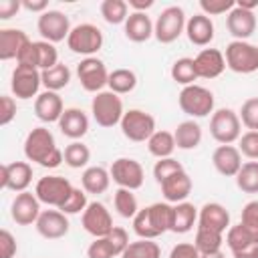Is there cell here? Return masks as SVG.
<instances>
[{
	"label": "cell",
	"instance_id": "18",
	"mask_svg": "<svg viewBox=\"0 0 258 258\" xmlns=\"http://www.w3.org/2000/svg\"><path fill=\"white\" fill-rule=\"evenodd\" d=\"M36 232L46 238V240H58V238H64L69 234V218L67 214H62L60 210H42L36 224H34Z\"/></svg>",
	"mask_w": 258,
	"mask_h": 258
},
{
	"label": "cell",
	"instance_id": "12",
	"mask_svg": "<svg viewBox=\"0 0 258 258\" xmlns=\"http://www.w3.org/2000/svg\"><path fill=\"white\" fill-rule=\"evenodd\" d=\"M111 179L119 185V187H125V189H139L143 185V179H145V171H143V165L133 159V157H119L111 163Z\"/></svg>",
	"mask_w": 258,
	"mask_h": 258
},
{
	"label": "cell",
	"instance_id": "9",
	"mask_svg": "<svg viewBox=\"0 0 258 258\" xmlns=\"http://www.w3.org/2000/svg\"><path fill=\"white\" fill-rule=\"evenodd\" d=\"M73 189H75L73 183L62 175H44L34 185V194L40 200V204L52 206L56 210L69 200Z\"/></svg>",
	"mask_w": 258,
	"mask_h": 258
},
{
	"label": "cell",
	"instance_id": "2",
	"mask_svg": "<svg viewBox=\"0 0 258 258\" xmlns=\"http://www.w3.org/2000/svg\"><path fill=\"white\" fill-rule=\"evenodd\" d=\"M171 212H173V206L167 202H155V204L139 210L133 218V232L139 238L155 240L157 236L169 232Z\"/></svg>",
	"mask_w": 258,
	"mask_h": 258
},
{
	"label": "cell",
	"instance_id": "33",
	"mask_svg": "<svg viewBox=\"0 0 258 258\" xmlns=\"http://www.w3.org/2000/svg\"><path fill=\"white\" fill-rule=\"evenodd\" d=\"M258 242V232L250 230L248 226H244L242 222L236 224V226H230L228 228V234H226V244L230 248V252H238L250 244H256Z\"/></svg>",
	"mask_w": 258,
	"mask_h": 258
},
{
	"label": "cell",
	"instance_id": "21",
	"mask_svg": "<svg viewBox=\"0 0 258 258\" xmlns=\"http://www.w3.org/2000/svg\"><path fill=\"white\" fill-rule=\"evenodd\" d=\"M58 129L64 137H69L73 141H79L89 131V117L79 107H67L62 117L58 119Z\"/></svg>",
	"mask_w": 258,
	"mask_h": 258
},
{
	"label": "cell",
	"instance_id": "16",
	"mask_svg": "<svg viewBox=\"0 0 258 258\" xmlns=\"http://www.w3.org/2000/svg\"><path fill=\"white\" fill-rule=\"evenodd\" d=\"M40 200L32 191H20L10 204V216L18 226H32L40 216Z\"/></svg>",
	"mask_w": 258,
	"mask_h": 258
},
{
	"label": "cell",
	"instance_id": "24",
	"mask_svg": "<svg viewBox=\"0 0 258 258\" xmlns=\"http://www.w3.org/2000/svg\"><path fill=\"white\" fill-rule=\"evenodd\" d=\"M191 185H194V183H191V177L187 175L185 169L173 173L171 177H167L165 181L159 183L161 194H163V198H165L167 204H179V202H185L187 196L191 194Z\"/></svg>",
	"mask_w": 258,
	"mask_h": 258
},
{
	"label": "cell",
	"instance_id": "37",
	"mask_svg": "<svg viewBox=\"0 0 258 258\" xmlns=\"http://www.w3.org/2000/svg\"><path fill=\"white\" fill-rule=\"evenodd\" d=\"M169 75H171V79H173L175 83H179V85H183V87L196 85V81H198V71H196L194 58H189V56L177 58V60L171 64Z\"/></svg>",
	"mask_w": 258,
	"mask_h": 258
},
{
	"label": "cell",
	"instance_id": "30",
	"mask_svg": "<svg viewBox=\"0 0 258 258\" xmlns=\"http://www.w3.org/2000/svg\"><path fill=\"white\" fill-rule=\"evenodd\" d=\"M198 220V208L189 202H179L173 206V212H171V228L169 232H175V234H187L194 224Z\"/></svg>",
	"mask_w": 258,
	"mask_h": 258
},
{
	"label": "cell",
	"instance_id": "51",
	"mask_svg": "<svg viewBox=\"0 0 258 258\" xmlns=\"http://www.w3.org/2000/svg\"><path fill=\"white\" fill-rule=\"evenodd\" d=\"M18 252L16 238L8 230H0V258H14Z\"/></svg>",
	"mask_w": 258,
	"mask_h": 258
},
{
	"label": "cell",
	"instance_id": "20",
	"mask_svg": "<svg viewBox=\"0 0 258 258\" xmlns=\"http://www.w3.org/2000/svg\"><path fill=\"white\" fill-rule=\"evenodd\" d=\"M196 71H198V79H216L224 73L226 69V58L224 52L218 48H202L196 58Z\"/></svg>",
	"mask_w": 258,
	"mask_h": 258
},
{
	"label": "cell",
	"instance_id": "8",
	"mask_svg": "<svg viewBox=\"0 0 258 258\" xmlns=\"http://www.w3.org/2000/svg\"><path fill=\"white\" fill-rule=\"evenodd\" d=\"M67 46L75 54H85V58L93 56L103 46V32L99 26H95L91 22L77 24V26H73V30L67 38Z\"/></svg>",
	"mask_w": 258,
	"mask_h": 258
},
{
	"label": "cell",
	"instance_id": "34",
	"mask_svg": "<svg viewBox=\"0 0 258 258\" xmlns=\"http://www.w3.org/2000/svg\"><path fill=\"white\" fill-rule=\"evenodd\" d=\"M224 244V234L210 230V228H202L198 226L196 230V238H194V246L198 248L200 254H212V252H220Z\"/></svg>",
	"mask_w": 258,
	"mask_h": 258
},
{
	"label": "cell",
	"instance_id": "4",
	"mask_svg": "<svg viewBox=\"0 0 258 258\" xmlns=\"http://www.w3.org/2000/svg\"><path fill=\"white\" fill-rule=\"evenodd\" d=\"M210 135L220 145H232L242 135V121L234 109H218L210 117Z\"/></svg>",
	"mask_w": 258,
	"mask_h": 258
},
{
	"label": "cell",
	"instance_id": "48",
	"mask_svg": "<svg viewBox=\"0 0 258 258\" xmlns=\"http://www.w3.org/2000/svg\"><path fill=\"white\" fill-rule=\"evenodd\" d=\"M238 149L252 161H258V131H246L238 139Z\"/></svg>",
	"mask_w": 258,
	"mask_h": 258
},
{
	"label": "cell",
	"instance_id": "47",
	"mask_svg": "<svg viewBox=\"0 0 258 258\" xmlns=\"http://www.w3.org/2000/svg\"><path fill=\"white\" fill-rule=\"evenodd\" d=\"M115 256H117V252L107 236L95 238L87 248V258H115Z\"/></svg>",
	"mask_w": 258,
	"mask_h": 258
},
{
	"label": "cell",
	"instance_id": "50",
	"mask_svg": "<svg viewBox=\"0 0 258 258\" xmlns=\"http://www.w3.org/2000/svg\"><path fill=\"white\" fill-rule=\"evenodd\" d=\"M107 238L111 240V244H113L117 256H121V254L125 252V248L129 246V234H127V230L121 228V226H115V228L107 234Z\"/></svg>",
	"mask_w": 258,
	"mask_h": 258
},
{
	"label": "cell",
	"instance_id": "54",
	"mask_svg": "<svg viewBox=\"0 0 258 258\" xmlns=\"http://www.w3.org/2000/svg\"><path fill=\"white\" fill-rule=\"evenodd\" d=\"M167 258H200V252L194 246V242H179L171 248Z\"/></svg>",
	"mask_w": 258,
	"mask_h": 258
},
{
	"label": "cell",
	"instance_id": "42",
	"mask_svg": "<svg viewBox=\"0 0 258 258\" xmlns=\"http://www.w3.org/2000/svg\"><path fill=\"white\" fill-rule=\"evenodd\" d=\"M236 185L244 194H258V161L242 163L240 171L236 173Z\"/></svg>",
	"mask_w": 258,
	"mask_h": 258
},
{
	"label": "cell",
	"instance_id": "58",
	"mask_svg": "<svg viewBox=\"0 0 258 258\" xmlns=\"http://www.w3.org/2000/svg\"><path fill=\"white\" fill-rule=\"evenodd\" d=\"M127 6L133 8V12H145L153 6V0H129Z\"/></svg>",
	"mask_w": 258,
	"mask_h": 258
},
{
	"label": "cell",
	"instance_id": "28",
	"mask_svg": "<svg viewBox=\"0 0 258 258\" xmlns=\"http://www.w3.org/2000/svg\"><path fill=\"white\" fill-rule=\"evenodd\" d=\"M153 20L147 16V12H131L123 24L125 36L131 42H145L153 36Z\"/></svg>",
	"mask_w": 258,
	"mask_h": 258
},
{
	"label": "cell",
	"instance_id": "57",
	"mask_svg": "<svg viewBox=\"0 0 258 258\" xmlns=\"http://www.w3.org/2000/svg\"><path fill=\"white\" fill-rule=\"evenodd\" d=\"M234 258H258V242L256 244H250L238 252H232Z\"/></svg>",
	"mask_w": 258,
	"mask_h": 258
},
{
	"label": "cell",
	"instance_id": "49",
	"mask_svg": "<svg viewBox=\"0 0 258 258\" xmlns=\"http://www.w3.org/2000/svg\"><path fill=\"white\" fill-rule=\"evenodd\" d=\"M234 6H236V0H200L202 14H206V16L228 14Z\"/></svg>",
	"mask_w": 258,
	"mask_h": 258
},
{
	"label": "cell",
	"instance_id": "41",
	"mask_svg": "<svg viewBox=\"0 0 258 258\" xmlns=\"http://www.w3.org/2000/svg\"><path fill=\"white\" fill-rule=\"evenodd\" d=\"M64 163L73 169H81V167H87V163L91 161V149L83 143V141H71L64 151Z\"/></svg>",
	"mask_w": 258,
	"mask_h": 258
},
{
	"label": "cell",
	"instance_id": "25",
	"mask_svg": "<svg viewBox=\"0 0 258 258\" xmlns=\"http://www.w3.org/2000/svg\"><path fill=\"white\" fill-rule=\"evenodd\" d=\"M198 226L224 234L230 228V212L218 202H208L198 212Z\"/></svg>",
	"mask_w": 258,
	"mask_h": 258
},
{
	"label": "cell",
	"instance_id": "15",
	"mask_svg": "<svg viewBox=\"0 0 258 258\" xmlns=\"http://www.w3.org/2000/svg\"><path fill=\"white\" fill-rule=\"evenodd\" d=\"M81 224H83L85 232H89L93 238H103L115 228L111 212L101 202H89L87 210L81 216Z\"/></svg>",
	"mask_w": 258,
	"mask_h": 258
},
{
	"label": "cell",
	"instance_id": "39",
	"mask_svg": "<svg viewBox=\"0 0 258 258\" xmlns=\"http://www.w3.org/2000/svg\"><path fill=\"white\" fill-rule=\"evenodd\" d=\"M121 258H161V248L153 240L139 238L135 242H129Z\"/></svg>",
	"mask_w": 258,
	"mask_h": 258
},
{
	"label": "cell",
	"instance_id": "56",
	"mask_svg": "<svg viewBox=\"0 0 258 258\" xmlns=\"http://www.w3.org/2000/svg\"><path fill=\"white\" fill-rule=\"evenodd\" d=\"M22 8H26L28 12L44 14L48 10V2L46 0H22Z\"/></svg>",
	"mask_w": 258,
	"mask_h": 258
},
{
	"label": "cell",
	"instance_id": "35",
	"mask_svg": "<svg viewBox=\"0 0 258 258\" xmlns=\"http://www.w3.org/2000/svg\"><path fill=\"white\" fill-rule=\"evenodd\" d=\"M42 75V87L46 91H54L58 93L60 89H64L69 83H71V69L62 62L54 64L52 69H46V71H40Z\"/></svg>",
	"mask_w": 258,
	"mask_h": 258
},
{
	"label": "cell",
	"instance_id": "11",
	"mask_svg": "<svg viewBox=\"0 0 258 258\" xmlns=\"http://www.w3.org/2000/svg\"><path fill=\"white\" fill-rule=\"evenodd\" d=\"M77 79L87 93H101L109 85V73L101 58L87 56L77 64Z\"/></svg>",
	"mask_w": 258,
	"mask_h": 258
},
{
	"label": "cell",
	"instance_id": "23",
	"mask_svg": "<svg viewBox=\"0 0 258 258\" xmlns=\"http://www.w3.org/2000/svg\"><path fill=\"white\" fill-rule=\"evenodd\" d=\"M64 113V105L58 93L54 91H42L34 99V115L42 123H58V119Z\"/></svg>",
	"mask_w": 258,
	"mask_h": 258
},
{
	"label": "cell",
	"instance_id": "17",
	"mask_svg": "<svg viewBox=\"0 0 258 258\" xmlns=\"http://www.w3.org/2000/svg\"><path fill=\"white\" fill-rule=\"evenodd\" d=\"M30 181H32V165L28 161L4 163L0 169V183L4 189L20 194V191H26Z\"/></svg>",
	"mask_w": 258,
	"mask_h": 258
},
{
	"label": "cell",
	"instance_id": "46",
	"mask_svg": "<svg viewBox=\"0 0 258 258\" xmlns=\"http://www.w3.org/2000/svg\"><path fill=\"white\" fill-rule=\"evenodd\" d=\"M181 169H183V165H181L177 159H173V157H163V159H157V161H155V165H153V177H155L157 183H161V181H165L167 177H171L173 173H177V171H181Z\"/></svg>",
	"mask_w": 258,
	"mask_h": 258
},
{
	"label": "cell",
	"instance_id": "13",
	"mask_svg": "<svg viewBox=\"0 0 258 258\" xmlns=\"http://www.w3.org/2000/svg\"><path fill=\"white\" fill-rule=\"evenodd\" d=\"M36 28H38V34L42 36V40L46 42H60V40H67L69 34H71V20L64 12L60 10H46L44 14L38 16V22H36Z\"/></svg>",
	"mask_w": 258,
	"mask_h": 258
},
{
	"label": "cell",
	"instance_id": "52",
	"mask_svg": "<svg viewBox=\"0 0 258 258\" xmlns=\"http://www.w3.org/2000/svg\"><path fill=\"white\" fill-rule=\"evenodd\" d=\"M14 117H16V101H14V97L2 95L0 97V125L12 123Z\"/></svg>",
	"mask_w": 258,
	"mask_h": 258
},
{
	"label": "cell",
	"instance_id": "22",
	"mask_svg": "<svg viewBox=\"0 0 258 258\" xmlns=\"http://www.w3.org/2000/svg\"><path fill=\"white\" fill-rule=\"evenodd\" d=\"M212 163L220 175L236 177V173L242 167V153L234 145H218L212 153Z\"/></svg>",
	"mask_w": 258,
	"mask_h": 258
},
{
	"label": "cell",
	"instance_id": "19",
	"mask_svg": "<svg viewBox=\"0 0 258 258\" xmlns=\"http://www.w3.org/2000/svg\"><path fill=\"white\" fill-rule=\"evenodd\" d=\"M226 26H228V32L236 40H246L256 30V16L250 10H244L240 6H234L228 12V16H226Z\"/></svg>",
	"mask_w": 258,
	"mask_h": 258
},
{
	"label": "cell",
	"instance_id": "10",
	"mask_svg": "<svg viewBox=\"0 0 258 258\" xmlns=\"http://www.w3.org/2000/svg\"><path fill=\"white\" fill-rule=\"evenodd\" d=\"M121 133L135 143L147 141L157 129H155V117L143 109H129L125 111L121 119Z\"/></svg>",
	"mask_w": 258,
	"mask_h": 258
},
{
	"label": "cell",
	"instance_id": "53",
	"mask_svg": "<svg viewBox=\"0 0 258 258\" xmlns=\"http://www.w3.org/2000/svg\"><path fill=\"white\" fill-rule=\"evenodd\" d=\"M240 222L244 226H248L250 230L258 232V200H252L242 208V220Z\"/></svg>",
	"mask_w": 258,
	"mask_h": 258
},
{
	"label": "cell",
	"instance_id": "29",
	"mask_svg": "<svg viewBox=\"0 0 258 258\" xmlns=\"http://www.w3.org/2000/svg\"><path fill=\"white\" fill-rule=\"evenodd\" d=\"M173 137H175V147H177V149H183V151L196 149V147L202 143V127H200V123L194 121V119L181 121V123L175 127Z\"/></svg>",
	"mask_w": 258,
	"mask_h": 258
},
{
	"label": "cell",
	"instance_id": "31",
	"mask_svg": "<svg viewBox=\"0 0 258 258\" xmlns=\"http://www.w3.org/2000/svg\"><path fill=\"white\" fill-rule=\"evenodd\" d=\"M81 183H83V189L87 194H105L109 189V183H111V173L101 167V165H91L83 171L81 175Z\"/></svg>",
	"mask_w": 258,
	"mask_h": 258
},
{
	"label": "cell",
	"instance_id": "55",
	"mask_svg": "<svg viewBox=\"0 0 258 258\" xmlns=\"http://www.w3.org/2000/svg\"><path fill=\"white\" fill-rule=\"evenodd\" d=\"M20 8H22V2H20V0H2V2H0V18H2V20L12 18V16L18 14Z\"/></svg>",
	"mask_w": 258,
	"mask_h": 258
},
{
	"label": "cell",
	"instance_id": "45",
	"mask_svg": "<svg viewBox=\"0 0 258 258\" xmlns=\"http://www.w3.org/2000/svg\"><path fill=\"white\" fill-rule=\"evenodd\" d=\"M87 206H89V202H87V191L81 189V187H75L73 194L69 196V200H67L58 210H60L62 214H67V216H73V214H83V212L87 210Z\"/></svg>",
	"mask_w": 258,
	"mask_h": 258
},
{
	"label": "cell",
	"instance_id": "6",
	"mask_svg": "<svg viewBox=\"0 0 258 258\" xmlns=\"http://www.w3.org/2000/svg\"><path fill=\"white\" fill-rule=\"evenodd\" d=\"M185 22L187 20L181 6H167L159 12L153 24V36L161 44H171L185 32Z\"/></svg>",
	"mask_w": 258,
	"mask_h": 258
},
{
	"label": "cell",
	"instance_id": "43",
	"mask_svg": "<svg viewBox=\"0 0 258 258\" xmlns=\"http://www.w3.org/2000/svg\"><path fill=\"white\" fill-rule=\"evenodd\" d=\"M113 206L117 210V214L121 218H135V214L139 212V204H137V198L131 189H125V187H119L113 196Z\"/></svg>",
	"mask_w": 258,
	"mask_h": 258
},
{
	"label": "cell",
	"instance_id": "38",
	"mask_svg": "<svg viewBox=\"0 0 258 258\" xmlns=\"http://www.w3.org/2000/svg\"><path fill=\"white\" fill-rule=\"evenodd\" d=\"M32 46H34V62H36L38 71H46V69H52L54 64H58V50L54 48L52 42L34 40Z\"/></svg>",
	"mask_w": 258,
	"mask_h": 258
},
{
	"label": "cell",
	"instance_id": "44",
	"mask_svg": "<svg viewBox=\"0 0 258 258\" xmlns=\"http://www.w3.org/2000/svg\"><path fill=\"white\" fill-rule=\"evenodd\" d=\"M240 121L248 131H258V97H250L240 107Z\"/></svg>",
	"mask_w": 258,
	"mask_h": 258
},
{
	"label": "cell",
	"instance_id": "5",
	"mask_svg": "<svg viewBox=\"0 0 258 258\" xmlns=\"http://www.w3.org/2000/svg\"><path fill=\"white\" fill-rule=\"evenodd\" d=\"M226 67L238 75H250L258 71V46L248 40H232L224 52Z\"/></svg>",
	"mask_w": 258,
	"mask_h": 258
},
{
	"label": "cell",
	"instance_id": "3",
	"mask_svg": "<svg viewBox=\"0 0 258 258\" xmlns=\"http://www.w3.org/2000/svg\"><path fill=\"white\" fill-rule=\"evenodd\" d=\"M177 103L185 115L200 119V117H208L210 113H214L216 99L210 89H206L202 85H187L179 91Z\"/></svg>",
	"mask_w": 258,
	"mask_h": 258
},
{
	"label": "cell",
	"instance_id": "32",
	"mask_svg": "<svg viewBox=\"0 0 258 258\" xmlns=\"http://www.w3.org/2000/svg\"><path fill=\"white\" fill-rule=\"evenodd\" d=\"M147 149L153 157L163 159V157H171V153L175 151V137L171 131H163L157 129L149 139H147Z\"/></svg>",
	"mask_w": 258,
	"mask_h": 258
},
{
	"label": "cell",
	"instance_id": "40",
	"mask_svg": "<svg viewBox=\"0 0 258 258\" xmlns=\"http://www.w3.org/2000/svg\"><path fill=\"white\" fill-rule=\"evenodd\" d=\"M101 16L107 24H125L127 16H129V6L125 0H103L101 6Z\"/></svg>",
	"mask_w": 258,
	"mask_h": 258
},
{
	"label": "cell",
	"instance_id": "7",
	"mask_svg": "<svg viewBox=\"0 0 258 258\" xmlns=\"http://www.w3.org/2000/svg\"><path fill=\"white\" fill-rule=\"evenodd\" d=\"M91 113H93V119L97 121V125H101V127L119 125L125 115L123 101L113 91H101L91 101Z\"/></svg>",
	"mask_w": 258,
	"mask_h": 258
},
{
	"label": "cell",
	"instance_id": "27",
	"mask_svg": "<svg viewBox=\"0 0 258 258\" xmlns=\"http://www.w3.org/2000/svg\"><path fill=\"white\" fill-rule=\"evenodd\" d=\"M30 42L28 34L20 28H2L0 30V58L12 60L18 58L20 50Z\"/></svg>",
	"mask_w": 258,
	"mask_h": 258
},
{
	"label": "cell",
	"instance_id": "60",
	"mask_svg": "<svg viewBox=\"0 0 258 258\" xmlns=\"http://www.w3.org/2000/svg\"><path fill=\"white\" fill-rule=\"evenodd\" d=\"M200 258H226V254L220 250V252H212V254H200Z\"/></svg>",
	"mask_w": 258,
	"mask_h": 258
},
{
	"label": "cell",
	"instance_id": "36",
	"mask_svg": "<svg viewBox=\"0 0 258 258\" xmlns=\"http://www.w3.org/2000/svg\"><path fill=\"white\" fill-rule=\"evenodd\" d=\"M109 91L115 95H127L137 87V75L131 69H115L109 73Z\"/></svg>",
	"mask_w": 258,
	"mask_h": 258
},
{
	"label": "cell",
	"instance_id": "59",
	"mask_svg": "<svg viewBox=\"0 0 258 258\" xmlns=\"http://www.w3.org/2000/svg\"><path fill=\"white\" fill-rule=\"evenodd\" d=\"M236 6H240V8H244V10L254 12V8L258 6V0H236Z\"/></svg>",
	"mask_w": 258,
	"mask_h": 258
},
{
	"label": "cell",
	"instance_id": "1",
	"mask_svg": "<svg viewBox=\"0 0 258 258\" xmlns=\"http://www.w3.org/2000/svg\"><path fill=\"white\" fill-rule=\"evenodd\" d=\"M24 155L28 161L46 169H54L64 161L62 151L56 147L54 135L46 127H34L24 139Z\"/></svg>",
	"mask_w": 258,
	"mask_h": 258
},
{
	"label": "cell",
	"instance_id": "14",
	"mask_svg": "<svg viewBox=\"0 0 258 258\" xmlns=\"http://www.w3.org/2000/svg\"><path fill=\"white\" fill-rule=\"evenodd\" d=\"M40 85H42V75L38 69H30V67H22V64L14 67L12 77H10V89L16 99L26 101V99L38 97Z\"/></svg>",
	"mask_w": 258,
	"mask_h": 258
},
{
	"label": "cell",
	"instance_id": "26",
	"mask_svg": "<svg viewBox=\"0 0 258 258\" xmlns=\"http://www.w3.org/2000/svg\"><path fill=\"white\" fill-rule=\"evenodd\" d=\"M185 34L187 40L196 46H208L214 40V22L206 14H194L185 22Z\"/></svg>",
	"mask_w": 258,
	"mask_h": 258
}]
</instances>
